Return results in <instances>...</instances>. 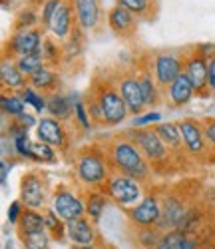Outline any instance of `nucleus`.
<instances>
[{"instance_id": "35", "label": "nucleus", "mask_w": 215, "mask_h": 249, "mask_svg": "<svg viewBox=\"0 0 215 249\" xmlns=\"http://www.w3.org/2000/svg\"><path fill=\"white\" fill-rule=\"evenodd\" d=\"M189 233H183L179 230H171V231H163L156 249H181L185 239H187Z\"/></svg>"}, {"instance_id": "6", "label": "nucleus", "mask_w": 215, "mask_h": 249, "mask_svg": "<svg viewBox=\"0 0 215 249\" xmlns=\"http://www.w3.org/2000/svg\"><path fill=\"white\" fill-rule=\"evenodd\" d=\"M44 30L36 28H24V30H14L8 38V42L4 46V52L16 60L22 56H30V54H38L44 48Z\"/></svg>"}, {"instance_id": "34", "label": "nucleus", "mask_w": 215, "mask_h": 249, "mask_svg": "<svg viewBox=\"0 0 215 249\" xmlns=\"http://www.w3.org/2000/svg\"><path fill=\"white\" fill-rule=\"evenodd\" d=\"M161 231L158 227H136V241L142 249H156Z\"/></svg>"}, {"instance_id": "53", "label": "nucleus", "mask_w": 215, "mask_h": 249, "mask_svg": "<svg viewBox=\"0 0 215 249\" xmlns=\"http://www.w3.org/2000/svg\"><path fill=\"white\" fill-rule=\"evenodd\" d=\"M70 249H94V245H72Z\"/></svg>"}, {"instance_id": "26", "label": "nucleus", "mask_w": 215, "mask_h": 249, "mask_svg": "<svg viewBox=\"0 0 215 249\" xmlns=\"http://www.w3.org/2000/svg\"><path fill=\"white\" fill-rule=\"evenodd\" d=\"M18 235H28V233H40L46 231V219H44V212L40 210H24L22 217H20L18 225Z\"/></svg>"}, {"instance_id": "40", "label": "nucleus", "mask_w": 215, "mask_h": 249, "mask_svg": "<svg viewBox=\"0 0 215 249\" xmlns=\"http://www.w3.org/2000/svg\"><path fill=\"white\" fill-rule=\"evenodd\" d=\"M62 2L64 0H44V2H42V8H40V26H42V30L50 28L52 18H54V14H56V10L60 8Z\"/></svg>"}, {"instance_id": "51", "label": "nucleus", "mask_w": 215, "mask_h": 249, "mask_svg": "<svg viewBox=\"0 0 215 249\" xmlns=\"http://www.w3.org/2000/svg\"><path fill=\"white\" fill-rule=\"evenodd\" d=\"M16 122L20 124V126H24L26 130H30V128H36V126H38V120H36L32 114H22L20 118H16Z\"/></svg>"}, {"instance_id": "47", "label": "nucleus", "mask_w": 215, "mask_h": 249, "mask_svg": "<svg viewBox=\"0 0 215 249\" xmlns=\"http://www.w3.org/2000/svg\"><path fill=\"white\" fill-rule=\"evenodd\" d=\"M12 168H14V161L2 158V163H0V183H2V190H6V185H8V174H10Z\"/></svg>"}, {"instance_id": "36", "label": "nucleus", "mask_w": 215, "mask_h": 249, "mask_svg": "<svg viewBox=\"0 0 215 249\" xmlns=\"http://www.w3.org/2000/svg\"><path fill=\"white\" fill-rule=\"evenodd\" d=\"M56 148L48 146L44 142H32V161H38V163H54L56 161Z\"/></svg>"}, {"instance_id": "48", "label": "nucleus", "mask_w": 215, "mask_h": 249, "mask_svg": "<svg viewBox=\"0 0 215 249\" xmlns=\"http://www.w3.org/2000/svg\"><path fill=\"white\" fill-rule=\"evenodd\" d=\"M0 142H2V158H14V156H18L16 154V146H14V140L12 138H8V136H2L0 138Z\"/></svg>"}, {"instance_id": "21", "label": "nucleus", "mask_w": 215, "mask_h": 249, "mask_svg": "<svg viewBox=\"0 0 215 249\" xmlns=\"http://www.w3.org/2000/svg\"><path fill=\"white\" fill-rule=\"evenodd\" d=\"M76 94H64V92H52L48 94V116L60 120V122H66L74 116V102H76Z\"/></svg>"}, {"instance_id": "9", "label": "nucleus", "mask_w": 215, "mask_h": 249, "mask_svg": "<svg viewBox=\"0 0 215 249\" xmlns=\"http://www.w3.org/2000/svg\"><path fill=\"white\" fill-rule=\"evenodd\" d=\"M52 210L58 213L62 221L68 223L86 215V201L74 190L66 188V185H60L52 196Z\"/></svg>"}, {"instance_id": "18", "label": "nucleus", "mask_w": 215, "mask_h": 249, "mask_svg": "<svg viewBox=\"0 0 215 249\" xmlns=\"http://www.w3.org/2000/svg\"><path fill=\"white\" fill-rule=\"evenodd\" d=\"M66 237L72 245H96L98 231L96 223L90 217H78L74 221L66 223Z\"/></svg>"}, {"instance_id": "37", "label": "nucleus", "mask_w": 215, "mask_h": 249, "mask_svg": "<svg viewBox=\"0 0 215 249\" xmlns=\"http://www.w3.org/2000/svg\"><path fill=\"white\" fill-rule=\"evenodd\" d=\"M40 24V14L34 8H22L18 10L14 18V30H24V28H36Z\"/></svg>"}, {"instance_id": "44", "label": "nucleus", "mask_w": 215, "mask_h": 249, "mask_svg": "<svg viewBox=\"0 0 215 249\" xmlns=\"http://www.w3.org/2000/svg\"><path fill=\"white\" fill-rule=\"evenodd\" d=\"M24 210H26V207L22 205V201H20V199L10 201L8 212H6V221H8L10 225H18V221H20V217H22Z\"/></svg>"}, {"instance_id": "5", "label": "nucleus", "mask_w": 215, "mask_h": 249, "mask_svg": "<svg viewBox=\"0 0 215 249\" xmlns=\"http://www.w3.org/2000/svg\"><path fill=\"white\" fill-rule=\"evenodd\" d=\"M125 136L134 140L138 143V148L143 152V156L147 158V161L152 165H160L165 163L169 160V148L163 143V140L160 138V134L156 132V126L152 128H132L127 130Z\"/></svg>"}, {"instance_id": "3", "label": "nucleus", "mask_w": 215, "mask_h": 249, "mask_svg": "<svg viewBox=\"0 0 215 249\" xmlns=\"http://www.w3.org/2000/svg\"><path fill=\"white\" fill-rule=\"evenodd\" d=\"M90 90L100 104L104 126H120L122 122H125V118L130 116V110H127L116 84H112L110 80H96Z\"/></svg>"}, {"instance_id": "45", "label": "nucleus", "mask_w": 215, "mask_h": 249, "mask_svg": "<svg viewBox=\"0 0 215 249\" xmlns=\"http://www.w3.org/2000/svg\"><path fill=\"white\" fill-rule=\"evenodd\" d=\"M14 146H16V154L22 158V160H30L32 158V142H30L28 136L16 138L14 140Z\"/></svg>"}, {"instance_id": "52", "label": "nucleus", "mask_w": 215, "mask_h": 249, "mask_svg": "<svg viewBox=\"0 0 215 249\" xmlns=\"http://www.w3.org/2000/svg\"><path fill=\"white\" fill-rule=\"evenodd\" d=\"M2 249H14V243H12V239L4 237V247H2Z\"/></svg>"}, {"instance_id": "14", "label": "nucleus", "mask_w": 215, "mask_h": 249, "mask_svg": "<svg viewBox=\"0 0 215 249\" xmlns=\"http://www.w3.org/2000/svg\"><path fill=\"white\" fill-rule=\"evenodd\" d=\"M187 213V207L183 205V201L176 196H165L161 199V219L158 223V230L163 231H171V230H179V225L183 221Z\"/></svg>"}, {"instance_id": "50", "label": "nucleus", "mask_w": 215, "mask_h": 249, "mask_svg": "<svg viewBox=\"0 0 215 249\" xmlns=\"http://www.w3.org/2000/svg\"><path fill=\"white\" fill-rule=\"evenodd\" d=\"M193 48H196L201 56H205L207 60H209V58H215V42H201V44L193 46Z\"/></svg>"}, {"instance_id": "12", "label": "nucleus", "mask_w": 215, "mask_h": 249, "mask_svg": "<svg viewBox=\"0 0 215 249\" xmlns=\"http://www.w3.org/2000/svg\"><path fill=\"white\" fill-rule=\"evenodd\" d=\"M36 138H38V142H44L56 150H66V146H68V132L64 128V122H60L52 116H42L38 120Z\"/></svg>"}, {"instance_id": "25", "label": "nucleus", "mask_w": 215, "mask_h": 249, "mask_svg": "<svg viewBox=\"0 0 215 249\" xmlns=\"http://www.w3.org/2000/svg\"><path fill=\"white\" fill-rule=\"evenodd\" d=\"M84 201H86V217H90L98 225L108 210L110 197L106 196L104 190H88V194L84 196Z\"/></svg>"}, {"instance_id": "49", "label": "nucleus", "mask_w": 215, "mask_h": 249, "mask_svg": "<svg viewBox=\"0 0 215 249\" xmlns=\"http://www.w3.org/2000/svg\"><path fill=\"white\" fill-rule=\"evenodd\" d=\"M207 90L215 94V58L207 60Z\"/></svg>"}, {"instance_id": "33", "label": "nucleus", "mask_w": 215, "mask_h": 249, "mask_svg": "<svg viewBox=\"0 0 215 249\" xmlns=\"http://www.w3.org/2000/svg\"><path fill=\"white\" fill-rule=\"evenodd\" d=\"M16 66L20 68V72H22L26 78L32 76L34 72H38L42 66H46V58L42 52L38 54H30V56H22V58H16Z\"/></svg>"}, {"instance_id": "11", "label": "nucleus", "mask_w": 215, "mask_h": 249, "mask_svg": "<svg viewBox=\"0 0 215 249\" xmlns=\"http://www.w3.org/2000/svg\"><path fill=\"white\" fill-rule=\"evenodd\" d=\"M127 217L134 227H158L161 219V199L156 194L143 196L140 203L127 210Z\"/></svg>"}, {"instance_id": "4", "label": "nucleus", "mask_w": 215, "mask_h": 249, "mask_svg": "<svg viewBox=\"0 0 215 249\" xmlns=\"http://www.w3.org/2000/svg\"><path fill=\"white\" fill-rule=\"evenodd\" d=\"M102 190L110 197V201H114L118 207H134L136 203L143 199V183L136 178L124 176L118 172H114L108 178Z\"/></svg>"}, {"instance_id": "46", "label": "nucleus", "mask_w": 215, "mask_h": 249, "mask_svg": "<svg viewBox=\"0 0 215 249\" xmlns=\"http://www.w3.org/2000/svg\"><path fill=\"white\" fill-rule=\"evenodd\" d=\"M201 124H203V132H205L207 146L211 150H215V118H205V120H201Z\"/></svg>"}, {"instance_id": "32", "label": "nucleus", "mask_w": 215, "mask_h": 249, "mask_svg": "<svg viewBox=\"0 0 215 249\" xmlns=\"http://www.w3.org/2000/svg\"><path fill=\"white\" fill-rule=\"evenodd\" d=\"M44 219H46V231L52 235L54 241H64V239H68L66 237V221H62L58 217V213L52 210H44Z\"/></svg>"}, {"instance_id": "16", "label": "nucleus", "mask_w": 215, "mask_h": 249, "mask_svg": "<svg viewBox=\"0 0 215 249\" xmlns=\"http://www.w3.org/2000/svg\"><path fill=\"white\" fill-rule=\"evenodd\" d=\"M76 24L84 32H92L100 26L102 20V6L100 0H72Z\"/></svg>"}, {"instance_id": "31", "label": "nucleus", "mask_w": 215, "mask_h": 249, "mask_svg": "<svg viewBox=\"0 0 215 249\" xmlns=\"http://www.w3.org/2000/svg\"><path fill=\"white\" fill-rule=\"evenodd\" d=\"M20 98L26 102V106H32L36 114H44L48 108V96H44L42 92H38L32 86H24L22 90H18Z\"/></svg>"}, {"instance_id": "7", "label": "nucleus", "mask_w": 215, "mask_h": 249, "mask_svg": "<svg viewBox=\"0 0 215 249\" xmlns=\"http://www.w3.org/2000/svg\"><path fill=\"white\" fill-rule=\"evenodd\" d=\"M178 124L181 130L183 152L193 160H203L209 150L205 132H203V124L196 118H183V120H178Z\"/></svg>"}, {"instance_id": "41", "label": "nucleus", "mask_w": 215, "mask_h": 249, "mask_svg": "<svg viewBox=\"0 0 215 249\" xmlns=\"http://www.w3.org/2000/svg\"><path fill=\"white\" fill-rule=\"evenodd\" d=\"M42 54H44V58H46V64H50V66H56V64H60V62H62V48H58V44L54 42V40H50V38L44 40Z\"/></svg>"}, {"instance_id": "23", "label": "nucleus", "mask_w": 215, "mask_h": 249, "mask_svg": "<svg viewBox=\"0 0 215 249\" xmlns=\"http://www.w3.org/2000/svg\"><path fill=\"white\" fill-rule=\"evenodd\" d=\"M138 80H140V86H142V94H143V102H145V108L147 106H160V102L163 98V90L161 86L156 82L152 68L149 70H140L138 72Z\"/></svg>"}, {"instance_id": "28", "label": "nucleus", "mask_w": 215, "mask_h": 249, "mask_svg": "<svg viewBox=\"0 0 215 249\" xmlns=\"http://www.w3.org/2000/svg\"><path fill=\"white\" fill-rule=\"evenodd\" d=\"M116 4L127 8L138 20H149L156 14V0H116Z\"/></svg>"}, {"instance_id": "1", "label": "nucleus", "mask_w": 215, "mask_h": 249, "mask_svg": "<svg viewBox=\"0 0 215 249\" xmlns=\"http://www.w3.org/2000/svg\"><path fill=\"white\" fill-rule=\"evenodd\" d=\"M106 154H108V160H110V165L114 172L136 178L142 183L152 178V172H154L152 163L147 161L143 152L138 148V143L130 140L125 134L110 140V143L106 146Z\"/></svg>"}, {"instance_id": "2", "label": "nucleus", "mask_w": 215, "mask_h": 249, "mask_svg": "<svg viewBox=\"0 0 215 249\" xmlns=\"http://www.w3.org/2000/svg\"><path fill=\"white\" fill-rule=\"evenodd\" d=\"M74 172L78 181L90 190H102L108 178L114 174L106 150L98 146H86L76 154Z\"/></svg>"}, {"instance_id": "39", "label": "nucleus", "mask_w": 215, "mask_h": 249, "mask_svg": "<svg viewBox=\"0 0 215 249\" xmlns=\"http://www.w3.org/2000/svg\"><path fill=\"white\" fill-rule=\"evenodd\" d=\"M74 120L84 132H90L92 126H94L90 112H88V106H86V102L82 98H76V102H74Z\"/></svg>"}, {"instance_id": "24", "label": "nucleus", "mask_w": 215, "mask_h": 249, "mask_svg": "<svg viewBox=\"0 0 215 249\" xmlns=\"http://www.w3.org/2000/svg\"><path fill=\"white\" fill-rule=\"evenodd\" d=\"M28 86L36 88L38 92L42 90V92H46V94H52L60 86V76L54 70V66L46 64V66H42L38 72H34L32 76H28Z\"/></svg>"}, {"instance_id": "38", "label": "nucleus", "mask_w": 215, "mask_h": 249, "mask_svg": "<svg viewBox=\"0 0 215 249\" xmlns=\"http://www.w3.org/2000/svg\"><path fill=\"white\" fill-rule=\"evenodd\" d=\"M24 249H50L52 235L48 231H40V233H28L20 237Z\"/></svg>"}, {"instance_id": "17", "label": "nucleus", "mask_w": 215, "mask_h": 249, "mask_svg": "<svg viewBox=\"0 0 215 249\" xmlns=\"http://www.w3.org/2000/svg\"><path fill=\"white\" fill-rule=\"evenodd\" d=\"M108 26L110 30L122 38H130L136 34L138 30V18L120 4H114L110 10H108Z\"/></svg>"}, {"instance_id": "10", "label": "nucleus", "mask_w": 215, "mask_h": 249, "mask_svg": "<svg viewBox=\"0 0 215 249\" xmlns=\"http://www.w3.org/2000/svg\"><path fill=\"white\" fill-rule=\"evenodd\" d=\"M20 201L26 210H44L48 201L46 181L36 172H26L20 179Z\"/></svg>"}, {"instance_id": "42", "label": "nucleus", "mask_w": 215, "mask_h": 249, "mask_svg": "<svg viewBox=\"0 0 215 249\" xmlns=\"http://www.w3.org/2000/svg\"><path fill=\"white\" fill-rule=\"evenodd\" d=\"M160 122H161V114L158 110H152V112H145L142 116L132 118V128H152Z\"/></svg>"}, {"instance_id": "29", "label": "nucleus", "mask_w": 215, "mask_h": 249, "mask_svg": "<svg viewBox=\"0 0 215 249\" xmlns=\"http://www.w3.org/2000/svg\"><path fill=\"white\" fill-rule=\"evenodd\" d=\"M84 30L76 24L74 32L68 36V40H64V46H62V60H76L82 56L84 50Z\"/></svg>"}, {"instance_id": "43", "label": "nucleus", "mask_w": 215, "mask_h": 249, "mask_svg": "<svg viewBox=\"0 0 215 249\" xmlns=\"http://www.w3.org/2000/svg\"><path fill=\"white\" fill-rule=\"evenodd\" d=\"M84 102H86V106H88V112H90V118H92V122H94V124H102V126H104V118H102L100 104H98L96 96L92 94V90H88V94H86Z\"/></svg>"}, {"instance_id": "22", "label": "nucleus", "mask_w": 215, "mask_h": 249, "mask_svg": "<svg viewBox=\"0 0 215 249\" xmlns=\"http://www.w3.org/2000/svg\"><path fill=\"white\" fill-rule=\"evenodd\" d=\"M0 82H2L4 88L12 90V92H18L24 86H28V78L20 72L14 58H10V56H4L2 62H0Z\"/></svg>"}, {"instance_id": "19", "label": "nucleus", "mask_w": 215, "mask_h": 249, "mask_svg": "<svg viewBox=\"0 0 215 249\" xmlns=\"http://www.w3.org/2000/svg\"><path fill=\"white\" fill-rule=\"evenodd\" d=\"M76 16H74V6H72V0H64L60 4V8L56 10L52 22H50V28L48 32L58 38V40H68V36L74 32L76 28Z\"/></svg>"}, {"instance_id": "30", "label": "nucleus", "mask_w": 215, "mask_h": 249, "mask_svg": "<svg viewBox=\"0 0 215 249\" xmlns=\"http://www.w3.org/2000/svg\"><path fill=\"white\" fill-rule=\"evenodd\" d=\"M0 108H2L4 116H8L10 120H16L22 114H26V102L20 98L18 92H10V94H2V98H0Z\"/></svg>"}, {"instance_id": "27", "label": "nucleus", "mask_w": 215, "mask_h": 249, "mask_svg": "<svg viewBox=\"0 0 215 249\" xmlns=\"http://www.w3.org/2000/svg\"><path fill=\"white\" fill-rule=\"evenodd\" d=\"M156 132L160 134V138L163 140V143L174 154H179L183 150L181 130H179V124L178 122H160V124H156Z\"/></svg>"}, {"instance_id": "20", "label": "nucleus", "mask_w": 215, "mask_h": 249, "mask_svg": "<svg viewBox=\"0 0 215 249\" xmlns=\"http://www.w3.org/2000/svg\"><path fill=\"white\" fill-rule=\"evenodd\" d=\"M196 94H197L196 88H193V84L189 82V78L185 74H181L179 78H176L163 90V96H165L167 104H171V108H183V106H187Z\"/></svg>"}, {"instance_id": "54", "label": "nucleus", "mask_w": 215, "mask_h": 249, "mask_svg": "<svg viewBox=\"0 0 215 249\" xmlns=\"http://www.w3.org/2000/svg\"><path fill=\"white\" fill-rule=\"evenodd\" d=\"M94 249H104V247H98V245H94Z\"/></svg>"}, {"instance_id": "8", "label": "nucleus", "mask_w": 215, "mask_h": 249, "mask_svg": "<svg viewBox=\"0 0 215 249\" xmlns=\"http://www.w3.org/2000/svg\"><path fill=\"white\" fill-rule=\"evenodd\" d=\"M183 64H185V58L178 52H169V50L158 52L152 60V72L156 82L165 90L171 82L183 74Z\"/></svg>"}, {"instance_id": "13", "label": "nucleus", "mask_w": 215, "mask_h": 249, "mask_svg": "<svg viewBox=\"0 0 215 249\" xmlns=\"http://www.w3.org/2000/svg\"><path fill=\"white\" fill-rule=\"evenodd\" d=\"M116 86L125 102L127 110H130V116H142L145 110V102H143V94H142V86H140V80L138 74H124Z\"/></svg>"}, {"instance_id": "15", "label": "nucleus", "mask_w": 215, "mask_h": 249, "mask_svg": "<svg viewBox=\"0 0 215 249\" xmlns=\"http://www.w3.org/2000/svg\"><path fill=\"white\" fill-rule=\"evenodd\" d=\"M183 74L189 78L197 94H203L207 90V58L201 56L196 48H191V52L185 56Z\"/></svg>"}]
</instances>
